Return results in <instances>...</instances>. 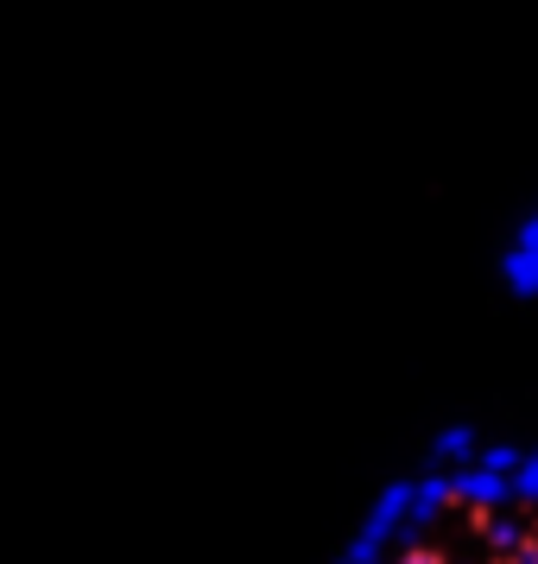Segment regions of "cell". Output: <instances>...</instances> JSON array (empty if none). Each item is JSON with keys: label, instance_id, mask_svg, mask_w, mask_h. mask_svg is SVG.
Wrapping results in <instances>:
<instances>
[{"label": "cell", "instance_id": "1", "mask_svg": "<svg viewBox=\"0 0 538 564\" xmlns=\"http://www.w3.org/2000/svg\"><path fill=\"white\" fill-rule=\"evenodd\" d=\"M501 285H507V299H519V305H538V204L519 216V229H513V241L501 248Z\"/></svg>", "mask_w": 538, "mask_h": 564}]
</instances>
